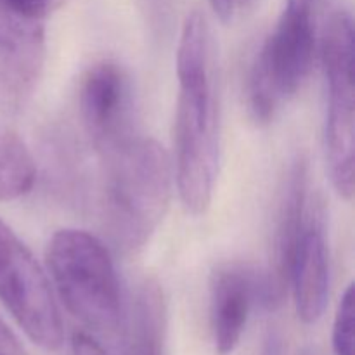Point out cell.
<instances>
[{
	"label": "cell",
	"mask_w": 355,
	"mask_h": 355,
	"mask_svg": "<svg viewBox=\"0 0 355 355\" xmlns=\"http://www.w3.org/2000/svg\"><path fill=\"white\" fill-rule=\"evenodd\" d=\"M173 182L191 215H203L214 198L220 162V101L211 30L200 10L187 14L177 49Z\"/></svg>",
	"instance_id": "1"
},
{
	"label": "cell",
	"mask_w": 355,
	"mask_h": 355,
	"mask_svg": "<svg viewBox=\"0 0 355 355\" xmlns=\"http://www.w3.org/2000/svg\"><path fill=\"white\" fill-rule=\"evenodd\" d=\"M101 158L104 229L118 252L132 255L144 248L168 210L172 158L155 139L139 134Z\"/></svg>",
	"instance_id": "2"
},
{
	"label": "cell",
	"mask_w": 355,
	"mask_h": 355,
	"mask_svg": "<svg viewBox=\"0 0 355 355\" xmlns=\"http://www.w3.org/2000/svg\"><path fill=\"white\" fill-rule=\"evenodd\" d=\"M45 262L52 286L83 326L113 335L123 326L120 281L107 246L80 229H61L47 243Z\"/></svg>",
	"instance_id": "3"
},
{
	"label": "cell",
	"mask_w": 355,
	"mask_h": 355,
	"mask_svg": "<svg viewBox=\"0 0 355 355\" xmlns=\"http://www.w3.org/2000/svg\"><path fill=\"white\" fill-rule=\"evenodd\" d=\"M315 54L311 9L288 7L257 52L246 80V104L253 120L269 123L300 90Z\"/></svg>",
	"instance_id": "4"
},
{
	"label": "cell",
	"mask_w": 355,
	"mask_h": 355,
	"mask_svg": "<svg viewBox=\"0 0 355 355\" xmlns=\"http://www.w3.org/2000/svg\"><path fill=\"white\" fill-rule=\"evenodd\" d=\"M322 64L328 83L324 146L331 184L338 196L354 198L355 89L354 21L347 10H336L322 37Z\"/></svg>",
	"instance_id": "5"
},
{
	"label": "cell",
	"mask_w": 355,
	"mask_h": 355,
	"mask_svg": "<svg viewBox=\"0 0 355 355\" xmlns=\"http://www.w3.org/2000/svg\"><path fill=\"white\" fill-rule=\"evenodd\" d=\"M0 302L28 338L45 350L62 345L61 312L52 284L19 236L0 218Z\"/></svg>",
	"instance_id": "6"
},
{
	"label": "cell",
	"mask_w": 355,
	"mask_h": 355,
	"mask_svg": "<svg viewBox=\"0 0 355 355\" xmlns=\"http://www.w3.org/2000/svg\"><path fill=\"white\" fill-rule=\"evenodd\" d=\"M49 12L47 0H0V113L17 114L37 90Z\"/></svg>",
	"instance_id": "7"
},
{
	"label": "cell",
	"mask_w": 355,
	"mask_h": 355,
	"mask_svg": "<svg viewBox=\"0 0 355 355\" xmlns=\"http://www.w3.org/2000/svg\"><path fill=\"white\" fill-rule=\"evenodd\" d=\"M284 290L269 270L245 263H225L211 276V331L218 355L236 350L245 333L253 305L276 309Z\"/></svg>",
	"instance_id": "8"
},
{
	"label": "cell",
	"mask_w": 355,
	"mask_h": 355,
	"mask_svg": "<svg viewBox=\"0 0 355 355\" xmlns=\"http://www.w3.org/2000/svg\"><path fill=\"white\" fill-rule=\"evenodd\" d=\"M78 104L83 128L99 156L137 135L132 83L116 62H96L87 69L80 83Z\"/></svg>",
	"instance_id": "9"
},
{
	"label": "cell",
	"mask_w": 355,
	"mask_h": 355,
	"mask_svg": "<svg viewBox=\"0 0 355 355\" xmlns=\"http://www.w3.org/2000/svg\"><path fill=\"white\" fill-rule=\"evenodd\" d=\"M297 314L305 324L322 318L329 297V260L322 229L309 222L295 246L288 269Z\"/></svg>",
	"instance_id": "10"
},
{
	"label": "cell",
	"mask_w": 355,
	"mask_h": 355,
	"mask_svg": "<svg viewBox=\"0 0 355 355\" xmlns=\"http://www.w3.org/2000/svg\"><path fill=\"white\" fill-rule=\"evenodd\" d=\"M307 165L302 158L295 159L288 170L277 207L276 229H274V266L269 272L272 279L286 291L288 269L295 246L304 232L307 217Z\"/></svg>",
	"instance_id": "11"
},
{
	"label": "cell",
	"mask_w": 355,
	"mask_h": 355,
	"mask_svg": "<svg viewBox=\"0 0 355 355\" xmlns=\"http://www.w3.org/2000/svg\"><path fill=\"white\" fill-rule=\"evenodd\" d=\"M125 355H165L166 305L159 284L144 279L125 311Z\"/></svg>",
	"instance_id": "12"
},
{
	"label": "cell",
	"mask_w": 355,
	"mask_h": 355,
	"mask_svg": "<svg viewBox=\"0 0 355 355\" xmlns=\"http://www.w3.org/2000/svg\"><path fill=\"white\" fill-rule=\"evenodd\" d=\"M37 166L19 135L0 121V201L24 196L33 187Z\"/></svg>",
	"instance_id": "13"
},
{
	"label": "cell",
	"mask_w": 355,
	"mask_h": 355,
	"mask_svg": "<svg viewBox=\"0 0 355 355\" xmlns=\"http://www.w3.org/2000/svg\"><path fill=\"white\" fill-rule=\"evenodd\" d=\"M354 284H349L342 295L333 322V350L336 355H354Z\"/></svg>",
	"instance_id": "14"
},
{
	"label": "cell",
	"mask_w": 355,
	"mask_h": 355,
	"mask_svg": "<svg viewBox=\"0 0 355 355\" xmlns=\"http://www.w3.org/2000/svg\"><path fill=\"white\" fill-rule=\"evenodd\" d=\"M71 355H110L89 333L78 331L71 336Z\"/></svg>",
	"instance_id": "15"
},
{
	"label": "cell",
	"mask_w": 355,
	"mask_h": 355,
	"mask_svg": "<svg viewBox=\"0 0 355 355\" xmlns=\"http://www.w3.org/2000/svg\"><path fill=\"white\" fill-rule=\"evenodd\" d=\"M0 355H30L16 333L0 318Z\"/></svg>",
	"instance_id": "16"
},
{
	"label": "cell",
	"mask_w": 355,
	"mask_h": 355,
	"mask_svg": "<svg viewBox=\"0 0 355 355\" xmlns=\"http://www.w3.org/2000/svg\"><path fill=\"white\" fill-rule=\"evenodd\" d=\"M252 0H210L211 9L215 10L222 21H231L243 7H246Z\"/></svg>",
	"instance_id": "17"
},
{
	"label": "cell",
	"mask_w": 355,
	"mask_h": 355,
	"mask_svg": "<svg viewBox=\"0 0 355 355\" xmlns=\"http://www.w3.org/2000/svg\"><path fill=\"white\" fill-rule=\"evenodd\" d=\"M314 6V0H288V7H297V9H311Z\"/></svg>",
	"instance_id": "18"
},
{
	"label": "cell",
	"mask_w": 355,
	"mask_h": 355,
	"mask_svg": "<svg viewBox=\"0 0 355 355\" xmlns=\"http://www.w3.org/2000/svg\"><path fill=\"white\" fill-rule=\"evenodd\" d=\"M64 2H66V0H47L49 9H51V12H52V10L59 9V7H61Z\"/></svg>",
	"instance_id": "19"
}]
</instances>
